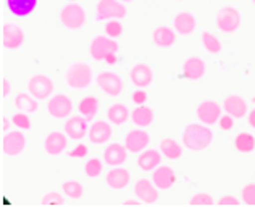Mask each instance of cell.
<instances>
[{"label": "cell", "mask_w": 255, "mask_h": 208, "mask_svg": "<svg viewBox=\"0 0 255 208\" xmlns=\"http://www.w3.org/2000/svg\"><path fill=\"white\" fill-rule=\"evenodd\" d=\"M183 145L186 149L192 152H202L209 149L212 140H213V132L209 129V126L202 123H189L183 131Z\"/></svg>", "instance_id": "cell-1"}, {"label": "cell", "mask_w": 255, "mask_h": 208, "mask_svg": "<svg viewBox=\"0 0 255 208\" xmlns=\"http://www.w3.org/2000/svg\"><path fill=\"white\" fill-rule=\"evenodd\" d=\"M94 81H96L94 70L86 62H73L65 71V83L73 91H84Z\"/></svg>", "instance_id": "cell-2"}, {"label": "cell", "mask_w": 255, "mask_h": 208, "mask_svg": "<svg viewBox=\"0 0 255 208\" xmlns=\"http://www.w3.org/2000/svg\"><path fill=\"white\" fill-rule=\"evenodd\" d=\"M118 52H120L118 41L109 36L99 34L96 37H92L89 42V55L94 62H105L107 57L117 55Z\"/></svg>", "instance_id": "cell-3"}, {"label": "cell", "mask_w": 255, "mask_h": 208, "mask_svg": "<svg viewBox=\"0 0 255 208\" xmlns=\"http://www.w3.org/2000/svg\"><path fill=\"white\" fill-rule=\"evenodd\" d=\"M58 19L66 29L78 31V29H81L86 23V10L81 3L68 2L62 6V10L58 13Z\"/></svg>", "instance_id": "cell-4"}, {"label": "cell", "mask_w": 255, "mask_h": 208, "mask_svg": "<svg viewBox=\"0 0 255 208\" xmlns=\"http://www.w3.org/2000/svg\"><path fill=\"white\" fill-rule=\"evenodd\" d=\"M96 84L100 91H102L105 96L117 99L123 94L125 89V84H123V79L122 76L118 75L115 71H100L96 75Z\"/></svg>", "instance_id": "cell-5"}, {"label": "cell", "mask_w": 255, "mask_h": 208, "mask_svg": "<svg viewBox=\"0 0 255 208\" xmlns=\"http://www.w3.org/2000/svg\"><path fill=\"white\" fill-rule=\"evenodd\" d=\"M128 15L126 3L122 0H99L96 5V21L123 19Z\"/></svg>", "instance_id": "cell-6"}, {"label": "cell", "mask_w": 255, "mask_h": 208, "mask_svg": "<svg viewBox=\"0 0 255 208\" xmlns=\"http://www.w3.org/2000/svg\"><path fill=\"white\" fill-rule=\"evenodd\" d=\"M45 108H47V113L55 118V119H66L71 116L73 113V108H75V104H73V100L66 96V94H53V96L47 100L45 104Z\"/></svg>", "instance_id": "cell-7"}, {"label": "cell", "mask_w": 255, "mask_h": 208, "mask_svg": "<svg viewBox=\"0 0 255 208\" xmlns=\"http://www.w3.org/2000/svg\"><path fill=\"white\" fill-rule=\"evenodd\" d=\"M215 23H217V28L221 32H225V34H233V32H236L241 26V13L236 6L226 5L223 8H220V11L217 13Z\"/></svg>", "instance_id": "cell-8"}, {"label": "cell", "mask_w": 255, "mask_h": 208, "mask_svg": "<svg viewBox=\"0 0 255 208\" xmlns=\"http://www.w3.org/2000/svg\"><path fill=\"white\" fill-rule=\"evenodd\" d=\"M221 115H223V106H221L217 100H212V99L202 100L196 108V116L199 119V123H202L205 126L217 124Z\"/></svg>", "instance_id": "cell-9"}, {"label": "cell", "mask_w": 255, "mask_h": 208, "mask_svg": "<svg viewBox=\"0 0 255 208\" xmlns=\"http://www.w3.org/2000/svg\"><path fill=\"white\" fill-rule=\"evenodd\" d=\"M28 145V139L23 134V131H8L2 137V152L6 157H18L24 152Z\"/></svg>", "instance_id": "cell-10"}, {"label": "cell", "mask_w": 255, "mask_h": 208, "mask_svg": "<svg viewBox=\"0 0 255 208\" xmlns=\"http://www.w3.org/2000/svg\"><path fill=\"white\" fill-rule=\"evenodd\" d=\"M113 136V126L109 119H94L87 131V139L94 145H104L110 142Z\"/></svg>", "instance_id": "cell-11"}, {"label": "cell", "mask_w": 255, "mask_h": 208, "mask_svg": "<svg viewBox=\"0 0 255 208\" xmlns=\"http://www.w3.org/2000/svg\"><path fill=\"white\" fill-rule=\"evenodd\" d=\"M53 81L47 75H32L28 81V92L37 100H49L53 96Z\"/></svg>", "instance_id": "cell-12"}, {"label": "cell", "mask_w": 255, "mask_h": 208, "mask_svg": "<svg viewBox=\"0 0 255 208\" xmlns=\"http://www.w3.org/2000/svg\"><path fill=\"white\" fill-rule=\"evenodd\" d=\"M125 147L129 153H140L145 150L150 144V134L147 132L144 127H137V129H131L126 132L125 140H123Z\"/></svg>", "instance_id": "cell-13"}, {"label": "cell", "mask_w": 255, "mask_h": 208, "mask_svg": "<svg viewBox=\"0 0 255 208\" xmlns=\"http://www.w3.org/2000/svg\"><path fill=\"white\" fill-rule=\"evenodd\" d=\"M24 44V31L16 23H5L2 26V45L6 50H16Z\"/></svg>", "instance_id": "cell-14"}, {"label": "cell", "mask_w": 255, "mask_h": 208, "mask_svg": "<svg viewBox=\"0 0 255 208\" xmlns=\"http://www.w3.org/2000/svg\"><path fill=\"white\" fill-rule=\"evenodd\" d=\"M134 196L145 205L157 204L160 199L158 187L152 183V179H147V178H140L134 183Z\"/></svg>", "instance_id": "cell-15"}, {"label": "cell", "mask_w": 255, "mask_h": 208, "mask_svg": "<svg viewBox=\"0 0 255 208\" xmlns=\"http://www.w3.org/2000/svg\"><path fill=\"white\" fill-rule=\"evenodd\" d=\"M221 106H223V111L231 115L234 119H243L249 113V102L243 96H239V94H230V96H226Z\"/></svg>", "instance_id": "cell-16"}, {"label": "cell", "mask_w": 255, "mask_h": 208, "mask_svg": "<svg viewBox=\"0 0 255 208\" xmlns=\"http://www.w3.org/2000/svg\"><path fill=\"white\" fill-rule=\"evenodd\" d=\"M68 136L62 131H50L44 139V150L47 155L58 157L68 149Z\"/></svg>", "instance_id": "cell-17"}, {"label": "cell", "mask_w": 255, "mask_h": 208, "mask_svg": "<svg viewBox=\"0 0 255 208\" xmlns=\"http://www.w3.org/2000/svg\"><path fill=\"white\" fill-rule=\"evenodd\" d=\"M105 184L112 191H123L131 184V171L128 168L112 166L105 174Z\"/></svg>", "instance_id": "cell-18"}, {"label": "cell", "mask_w": 255, "mask_h": 208, "mask_svg": "<svg viewBox=\"0 0 255 208\" xmlns=\"http://www.w3.org/2000/svg\"><path fill=\"white\" fill-rule=\"evenodd\" d=\"M87 123H89V121H87L83 115L70 116V118H66V121L63 124V132L71 140H76V142H79V140H83L87 136V131H89Z\"/></svg>", "instance_id": "cell-19"}, {"label": "cell", "mask_w": 255, "mask_h": 208, "mask_svg": "<svg viewBox=\"0 0 255 208\" xmlns=\"http://www.w3.org/2000/svg\"><path fill=\"white\" fill-rule=\"evenodd\" d=\"M129 81L136 89H147L153 83V71L147 63H136L129 70Z\"/></svg>", "instance_id": "cell-20"}, {"label": "cell", "mask_w": 255, "mask_h": 208, "mask_svg": "<svg viewBox=\"0 0 255 208\" xmlns=\"http://www.w3.org/2000/svg\"><path fill=\"white\" fill-rule=\"evenodd\" d=\"M102 160L107 166H122L128 160V149L122 142H110L104 149Z\"/></svg>", "instance_id": "cell-21"}, {"label": "cell", "mask_w": 255, "mask_h": 208, "mask_svg": "<svg viewBox=\"0 0 255 208\" xmlns=\"http://www.w3.org/2000/svg\"><path fill=\"white\" fill-rule=\"evenodd\" d=\"M152 183L158 187V191H168L176 184V173L168 165H160L152 171Z\"/></svg>", "instance_id": "cell-22"}, {"label": "cell", "mask_w": 255, "mask_h": 208, "mask_svg": "<svg viewBox=\"0 0 255 208\" xmlns=\"http://www.w3.org/2000/svg\"><path fill=\"white\" fill-rule=\"evenodd\" d=\"M205 73H207V63L204 62V58L192 55L184 60L183 76L186 79H189V81H199V79H202L205 76Z\"/></svg>", "instance_id": "cell-23"}, {"label": "cell", "mask_w": 255, "mask_h": 208, "mask_svg": "<svg viewBox=\"0 0 255 208\" xmlns=\"http://www.w3.org/2000/svg\"><path fill=\"white\" fill-rule=\"evenodd\" d=\"M162 152L158 149H145L140 153H137L136 165L139 166L140 171L152 173L157 166L162 165Z\"/></svg>", "instance_id": "cell-24"}, {"label": "cell", "mask_w": 255, "mask_h": 208, "mask_svg": "<svg viewBox=\"0 0 255 208\" xmlns=\"http://www.w3.org/2000/svg\"><path fill=\"white\" fill-rule=\"evenodd\" d=\"M197 28V19L191 11H179L178 15L173 18V29L178 32L179 36H187L194 32Z\"/></svg>", "instance_id": "cell-25"}, {"label": "cell", "mask_w": 255, "mask_h": 208, "mask_svg": "<svg viewBox=\"0 0 255 208\" xmlns=\"http://www.w3.org/2000/svg\"><path fill=\"white\" fill-rule=\"evenodd\" d=\"M105 116H107V119H109L112 124L123 126V124H126L131 119V110L128 108L126 104L118 102V104L110 105L109 108H107V115Z\"/></svg>", "instance_id": "cell-26"}, {"label": "cell", "mask_w": 255, "mask_h": 208, "mask_svg": "<svg viewBox=\"0 0 255 208\" xmlns=\"http://www.w3.org/2000/svg\"><path fill=\"white\" fill-rule=\"evenodd\" d=\"M155 119V111L149 105H137L131 111V121L136 127H149Z\"/></svg>", "instance_id": "cell-27"}, {"label": "cell", "mask_w": 255, "mask_h": 208, "mask_svg": "<svg viewBox=\"0 0 255 208\" xmlns=\"http://www.w3.org/2000/svg\"><path fill=\"white\" fill-rule=\"evenodd\" d=\"M158 150L162 152V155L168 160H173L176 162L181 157L184 155V150H183V145H181L176 139L173 137H163L162 140L158 142Z\"/></svg>", "instance_id": "cell-28"}, {"label": "cell", "mask_w": 255, "mask_h": 208, "mask_svg": "<svg viewBox=\"0 0 255 208\" xmlns=\"http://www.w3.org/2000/svg\"><path fill=\"white\" fill-rule=\"evenodd\" d=\"M152 41L157 47L168 49L176 41V31L170 28V26H157L152 32Z\"/></svg>", "instance_id": "cell-29"}, {"label": "cell", "mask_w": 255, "mask_h": 208, "mask_svg": "<svg viewBox=\"0 0 255 208\" xmlns=\"http://www.w3.org/2000/svg\"><path fill=\"white\" fill-rule=\"evenodd\" d=\"M5 2H6V8L10 10L11 15H15L18 18L29 16L37 6V0H5Z\"/></svg>", "instance_id": "cell-30"}, {"label": "cell", "mask_w": 255, "mask_h": 208, "mask_svg": "<svg viewBox=\"0 0 255 208\" xmlns=\"http://www.w3.org/2000/svg\"><path fill=\"white\" fill-rule=\"evenodd\" d=\"M99 108H100V102L96 96H86L79 100V104H78L79 115H83L89 123H92L94 119H96Z\"/></svg>", "instance_id": "cell-31"}, {"label": "cell", "mask_w": 255, "mask_h": 208, "mask_svg": "<svg viewBox=\"0 0 255 208\" xmlns=\"http://www.w3.org/2000/svg\"><path fill=\"white\" fill-rule=\"evenodd\" d=\"M13 104H15L18 111H24V113H28V115H29V113H36L39 110V100L32 96L31 92L16 94Z\"/></svg>", "instance_id": "cell-32"}, {"label": "cell", "mask_w": 255, "mask_h": 208, "mask_svg": "<svg viewBox=\"0 0 255 208\" xmlns=\"http://www.w3.org/2000/svg\"><path fill=\"white\" fill-rule=\"evenodd\" d=\"M234 149L239 153H252L255 150V137L251 132H239L234 137Z\"/></svg>", "instance_id": "cell-33"}, {"label": "cell", "mask_w": 255, "mask_h": 208, "mask_svg": "<svg viewBox=\"0 0 255 208\" xmlns=\"http://www.w3.org/2000/svg\"><path fill=\"white\" fill-rule=\"evenodd\" d=\"M62 192L71 200H79L84 196V186L78 179H68L62 184Z\"/></svg>", "instance_id": "cell-34"}, {"label": "cell", "mask_w": 255, "mask_h": 208, "mask_svg": "<svg viewBox=\"0 0 255 208\" xmlns=\"http://www.w3.org/2000/svg\"><path fill=\"white\" fill-rule=\"evenodd\" d=\"M200 41H202L204 49L209 53H212V55H218L221 49H223L221 41L215 34H212L210 31H204L202 34H200Z\"/></svg>", "instance_id": "cell-35"}, {"label": "cell", "mask_w": 255, "mask_h": 208, "mask_svg": "<svg viewBox=\"0 0 255 208\" xmlns=\"http://www.w3.org/2000/svg\"><path fill=\"white\" fill-rule=\"evenodd\" d=\"M104 166H105L104 160H100L97 157L87 158L86 163H84V174L91 179H97L100 174L104 173Z\"/></svg>", "instance_id": "cell-36"}, {"label": "cell", "mask_w": 255, "mask_h": 208, "mask_svg": "<svg viewBox=\"0 0 255 208\" xmlns=\"http://www.w3.org/2000/svg\"><path fill=\"white\" fill-rule=\"evenodd\" d=\"M105 29V36H109L112 39H117L123 34V24L120 19H109L104 26Z\"/></svg>", "instance_id": "cell-37"}, {"label": "cell", "mask_w": 255, "mask_h": 208, "mask_svg": "<svg viewBox=\"0 0 255 208\" xmlns=\"http://www.w3.org/2000/svg\"><path fill=\"white\" fill-rule=\"evenodd\" d=\"M241 202L244 205L255 207V183L246 184L243 189H241Z\"/></svg>", "instance_id": "cell-38"}, {"label": "cell", "mask_w": 255, "mask_h": 208, "mask_svg": "<svg viewBox=\"0 0 255 208\" xmlns=\"http://www.w3.org/2000/svg\"><path fill=\"white\" fill-rule=\"evenodd\" d=\"M41 205H44V207H47V205H49V207L50 205L62 207V205H65V197L60 192H57V191H50V192H47L45 196L42 197Z\"/></svg>", "instance_id": "cell-39"}, {"label": "cell", "mask_w": 255, "mask_h": 208, "mask_svg": "<svg viewBox=\"0 0 255 208\" xmlns=\"http://www.w3.org/2000/svg\"><path fill=\"white\" fill-rule=\"evenodd\" d=\"M11 123H13V126H16L18 129H21V131L31 129V119L28 116V113H24V111L15 113V115L11 116Z\"/></svg>", "instance_id": "cell-40"}, {"label": "cell", "mask_w": 255, "mask_h": 208, "mask_svg": "<svg viewBox=\"0 0 255 208\" xmlns=\"http://www.w3.org/2000/svg\"><path fill=\"white\" fill-rule=\"evenodd\" d=\"M189 205H204V207L215 205V199L207 192H197L189 199Z\"/></svg>", "instance_id": "cell-41"}, {"label": "cell", "mask_w": 255, "mask_h": 208, "mask_svg": "<svg viewBox=\"0 0 255 208\" xmlns=\"http://www.w3.org/2000/svg\"><path fill=\"white\" fill-rule=\"evenodd\" d=\"M87 153H89V147L83 142H79L75 145V149L66 152V155H68L70 158H84V157H87Z\"/></svg>", "instance_id": "cell-42"}, {"label": "cell", "mask_w": 255, "mask_h": 208, "mask_svg": "<svg viewBox=\"0 0 255 208\" xmlns=\"http://www.w3.org/2000/svg\"><path fill=\"white\" fill-rule=\"evenodd\" d=\"M218 126H220V129L225 131V132L231 131L234 127V118L231 115H228V113H226V115H221L220 119H218Z\"/></svg>", "instance_id": "cell-43"}, {"label": "cell", "mask_w": 255, "mask_h": 208, "mask_svg": "<svg viewBox=\"0 0 255 208\" xmlns=\"http://www.w3.org/2000/svg\"><path fill=\"white\" fill-rule=\"evenodd\" d=\"M131 100H132V104H136V105H144L147 102V92L144 89L134 91L131 96Z\"/></svg>", "instance_id": "cell-44"}, {"label": "cell", "mask_w": 255, "mask_h": 208, "mask_svg": "<svg viewBox=\"0 0 255 208\" xmlns=\"http://www.w3.org/2000/svg\"><path fill=\"white\" fill-rule=\"evenodd\" d=\"M217 204L218 205H233V207H238V205H241V200L238 197H234V196H223Z\"/></svg>", "instance_id": "cell-45"}, {"label": "cell", "mask_w": 255, "mask_h": 208, "mask_svg": "<svg viewBox=\"0 0 255 208\" xmlns=\"http://www.w3.org/2000/svg\"><path fill=\"white\" fill-rule=\"evenodd\" d=\"M10 92H11V83H10V79H6L3 78L2 79V99H6L10 96Z\"/></svg>", "instance_id": "cell-46"}, {"label": "cell", "mask_w": 255, "mask_h": 208, "mask_svg": "<svg viewBox=\"0 0 255 208\" xmlns=\"http://www.w3.org/2000/svg\"><path fill=\"white\" fill-rule=\"evenodd\" d=\"M247 123H249V126L252 127V129H255V106L252 110H249V113H247Z\"/></svg>", "instance_id": "cell-47"}, {"label": "cell", "mask_w": 255, "mask_h": 208, "mask_svg": "<svg viewBox=\"0 0 255 208\" xmlns=\"http://www.w3.org/2000/svg\"><path fill=\"white\" fill-rule=\"evenodd\" d=\"M11 124H13V123L10 121V119L6 118V116H3V118H2V132H3V134H5V132H8Z\"/></svg>", "instance_id": "cell-48"}, {"label": "cell", "mask_w": 255, "mask_h": 208, "mask_svg": "<svg viewBox=\"0 0 255 208\" xmlns=\"http://www.w3.org/2000/svg\"><path fill=\"white\" fill-rule=\"evenodd\" d=\"M123 205H125V207H126V205H136V207H140V205H142V202H140L139 199H136V200L128 199V200H125V202H123Z\"/></svg>", "instance_id": "cell-49"}, {"label": "cell", "mask_w": 255, "mask_h": 208, "mask_svg": "<svg viewBox=\"0 0 255 208\" xmlns=\"http://www.w3.org/2000/svg\"><path fill=\"white\" fill-rule=\"evenodd\" d=\"M107 65H115L117 63V55H110V57H107Z\"/></svg>", "instance_id": "cell-50"}, {"label": "cell", "mask_w": 255, "mask_h": 208, "mask_svg": "<svg viewBox=\"0 0 255 208\" xmlns=\"http://www.w3.org/2000/svg\"><path fill=\"white\" fill-rule=\"evenodd\" d=\"M123 3H129V2H132V0H122Z\"/></svg>", "instance_id": "cell-51"}, {"label": "cell", "mask_w": 255, "mask_h": 208, "mask_svg": "<svg viewBox=\"0 0 255 208\" xmlns=\"http://www.w3.org/2000/svg\"><path fill=\"white\" fill-rule=\"evenodd\" d=\"M251 102H252V104H255V96H254V97L251 99Z\"/></svg>", "instance_id": "cell-52"}, {"label": "cell", "mask_w": 255, "mask_h": 208, "mask_svg": "<svg viewBox=\"0 0 255 208\" xmlns=\"http://www.w3.org/2000/svg\"><path fill=\"white\" fill-rule=\"evenodd\" d=\"M252 2H254V5H255V0H252Z\"/></svg>", "instance_id": "cell-53"}, {"label": "cell", "mask_w": 255, "mask_h": 208, "mask_svg": "<svg viewBox=\"0 0 255 208\" xmlns=\"http://www.w3.org/2000/svg\"><path fill=\"white\" fill-rule=\"evenodd\" d=\"M70 2H75V0H70Z\"/></svg>", "instance_id": "cell-54"}]
</instances>
